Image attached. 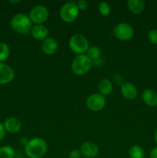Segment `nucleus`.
<instances>
[{
	"label": "nucleus",
	"instance_id": "f257e3e1",
	"mask_svg": "<svg viewBox=\"0 0 157 158\" xmlns=\"http://www.w3.org/2000/svg\"><path fill=\"white\" fill-rule=\"evenodd\" d=\"M47 149V143L40 137L31 139L24 147L25 154L29 158H42L46 154Z\"/></svg>",
	"mask_w": 157,
	"mask_h": 158
},
{
	"label": "nucleus",
	"instance_id": "f03ea898",
	"mask_svg": "<svg viewBox=\"0 0 157 158\" xmlns=\"http://www.w3.org/2000/svg\"><path fill=\"white\" fill-rule=\"evenodd\" d=\"M11 27L15 32L26 35L30 32L32 29V21L29 15L24 13H17L11 20Z\"/></svg>",
	"mask_w": 157,
	"mask_h": 158
},
{
	"label": "nucleus",
	"instance_id": "7ed1b4c3",
	"mask_svg": "<svg viewBox=\"0 0 157 158\" xmlns=\"http://www.w3.org/2000/svg\"><path fill=\"white\" fill-rule=\"evenodd\" d=\"M92 61L85 54L78 55L73 59L71 64L72 72L78 76L87 73L92 66Z\"/></svg>",
	"mask_w": 157,
	"mask_h": 158
},
{
	"label": "nucleus",
	"instance_id": "20e7f679",
	"mask_svg": "<svg viewBox=\"0 0 157 158\" xmlns=\"http://www.w3.org/2000/svg\"><path fill=\"white\" fill-rule=\"evenodd\" d=\"M69 46L71 50L78 55L84 54L87 52L89 47V41L83 34L76 33L70 37L69 41Z\"/></svg>",
	"mask_w": 157,
	"mask_h": 158
},
{
	"label": "nucleus",
	"instance_id": "39448f33",
	"mask_svg": "<svg viewBox=\"0 0 157 158\" xmlns=\"http://www.w3.org/2000/svg\"><path fill=\"white\" fill-rule=\"evenodd\" d=\"M79 13V9L77 6L76 2H67L60 9V18L66 23H72L75 21Z\"/></svg>",
	"mask_w": 157,
	"mask_h": 158
},
{
	"label": "nucleus",
	"instance_id": "423d86ee",
	"mask_svg": "<svg viewBox=\"0 0 157 158\" xmlns=\"http://www.w3.org/2000/svg\"><path fill=\"white\" fill-rule=\"evenodd\" d=\"M29 16L32 23L41 25L47 21L49 18V9L43 5H37L31 9Z\"/></svg>",
	"mask_w": 157,
	"mask_h": 158
},
{
	"label": "nucleus",
	"instance_id": "0eeeda50",
	"mask_svg": "<svg viewBox=\"0 0 157 158\" xmlns=\"http://www.w3.org/2000/svg\"><path fill=\"white\" fill-rule=\"evenodd\" d=\"M113 33L117 39L122 41H128L134 35V29L127 23H119L113 29Z\"/></svg>",
	"mask_w": 157,
	"mask_h": 158
},
{
	"label": "nucleus",
	"instance_id": "6e6552de",
	"mask_svg": "<svg viewBox=\"0 0 157 158\" xmlns=\"http://www.w3.org/2000/svg\"><path fill=\"white\" fill-rule=\"evenodd\" d=\"M106 103V97L99 93L91 94L86 100L87 107L92 111H99L105 107Z\"/></svg>",
	"mask_w": 157,
	"mask_h": 158
},
{
	"label": "nucleus",
	"instance_id": "1a4fd4ad",
	"mask_svg": "<svg viewBox=\"0 0 157 158\" xmlns=\"http://www.w3.org/2000/svg\"><path fill=\"white\" fill-rule=\"evenodd\" d=\"M15 78L14 69L6 63H0V85L11 83Z\"/></svg>",
	"mask_w": 157,
	"mask_h": 158
},
{
	"label": "nucleus",
	"instance_id": "9d476101",
	"mask_svg": "<svg viewBox=\"0 0 157 158\" xmlns=\"http://www.w3.org/2000/svg\"><path fill=\"white\" fill-rule=\"evenodd\" d=\"M82 154L87 158H95L98 156L99 150L97 144L93 142L86 141L82 144L80 149Z\"/></svg>",
	"mask_w": 157,
	"mask_h": 158
},
{
	"label": "nucleus",
	"instance_id": "9b49d317",
	"mask_svg": "<svg viewBox=\"0 0 157 158\" xmlns=\"http://www.w3.org/2000/svg\"><path fill=\"white\" fill-rule=\"evenodd\" d=\"M30 33L35 40H45L49 35V29L42 24H35L32 26Z\"/></svg>",
	"mask_w": 157,
	"mask_h": 158
},
{
	"label": "nucleus",
	"instance_id": "f8f14e48",
	"mask_svg": "<svg viewBox=\"0 0 157 158\" xmlns=\"http://www.w3.org/2000/svg\"><path fill=\"white\" fill-rule=\"evenodd\" d=\"M120 89H121L122 95L126 100H134L136 97L137 94H138V91H137V89L135 85L131 83H129V82H126V83H123Z\"/></svg>",
	"mask_w": 157,
	"mask_h": 158
},
{
	"label": "nucleus",
	"instance_id": "ddd939ff",
	"mask_svg": "<svg viewBox=\"0 0 157 158\" xmlns=\"http://www.w3.org/2000/svg\"><path fill=\"white\" fill-rule=\"evenodd\" d=\"M4 127L6 131L11 133V134H15L18 132L22 128V123L16 117H8L3 123Z\"/></svg>",
	"mask_w": 157,
	"mask_h": 158
},
{
	"label": "nucleus",
	"instance_id": "4468645a",
	"mask_svg": "<svg viewBox=\"0 0 157 158\" xmlns=\"http://www.w3.org/2000/svg\"><path fill=\"white\" fill-rule=\"evenodd\" d=\"M58 47V43L53 38L48 37L45 40H43L42 43V50L43 52L47 55H52L57 51Z\"/></svg>",
	"mask_w": 157,
	"mask_h": 158
},
{
	"label": "nucleus",
	"instance_id": "2eb2a0df",
	"mask_svg": "<svg viewBox=\"0 0 157 158\" xmlns=\"http://www.w3.org/2000/svg\"><path fill=\"white\" fill-rule=\"evenodd\" d=\"M143 102L149 106H157V93L152 89H145L142 94Z\"/></svg>",
	"mask_w": 157,
	"mask_h": 158
},
{
	"label": "nucleus",
	"instance_id": "dca6fc26",
	"mask_svg": "<svg viewBox=\"0 0 157 158\" xmlns=\"http://www.w3.org/2000/svg\"><path fill=\"white\" fill-rule=\"evenodd\" d=\"M128 9L135 15L141 14L146 7V2L143 0H129L127 2Z\"/></svg>",
	"mask_w": 157,
	"mask_h": 158
},
{
	"label": "nucleus",
	"instance_id": "f3484780",
	"mask_svg": "<svg viewBox=\"0 0 157 158\" xmlns=\"http://www.w3.org/2000/svg\"><path fill=\"white\" fill-rule=\"evenodd\" d=\"M98 89L99 91V94H101L102 95H109L112 91V82L106 78L102 79L98 83Z\"/></svg>",
	"mask_w": 157,
	"mask_h": 158
},
{
	"label": "nucleus",
	"instance_id": "a211bd4d",
	"mask_svg": "<svg viewBox=\"0 0 157 158\" xmlns=\"http://www.w3.org/2000/svg\"><path fill=\"white\" fill-rule=\"evenodd\" d=\"M144 150L139 145H132L129 148V156L130 158H144Z\"/></svg>",
	"mask_w": 157,
	"mask_h": 158
},
{
	"label": "nucleus",
	"instance_id": "6ab92c4d",
	"mask_svg": "<svg viewBox=\"0 0 157 158\" xmlns=\"http://www.w3.org/2000/svg\"><path fill=\"white\" fill-rule=\"evenodd\" d=\"M86 56L92 60V62L101 58V50L98 46H89L86 52Z\"/></svg>",
	"mask_w": 157,
	"mask_h": 158
},
{
	"label": "nucleus",
	"instance_id": "aec40b11",
	"mask_svg": "<svg viewBox=\"0 0 157 158\" xmlns=\"http://www.w3.org/2000/svg\"><path fill=\"white\" fill-rule=\"evenodd\" d=\"M15 153L13 148L9 145L0 148V158H14Z\"/></svg>",
	"mask_w": 157,
	"mask_h": 158
},
{
	"label": "nucleus",
	"instance_id": "412c9836",
	"mask_svg": "<svg viewBox=\"0 0 157 158\" xmlns=\"http://www.w3.org/2000/svg\"><path fill=\"white\" fill-rule=\"evenodd\" d=\"M10 54V48L6 43H0V63L6 61Z\"/></svg>",
	"mask_w": 157,
	"mask_h": 158
},
{
	"label": "nucleus",
	"instance_id": "4be33fe9",
	"mask_svg": "<svg viewBox=\"0 0 157 158\" xmlns=\"http://www.w3.org/2000/svg\"><path fill=\"white\" fill-rule=\"evenodd\" d=\"M99 12L102 15H104V16H107L110 14V6L109 5V3L103 1L100 2L99 4Z\"/></svg>",
	"mask_w": 157,
	"mask_h": 158
},
{
	"label": "nucleus",
	"instance_id": "5701e85b",
	"mask_svg": "<svg viewBox=\"0 0 157 158\" xmlns=\"http://www.w3.org/2000/svg\"><path fill=\"white\" fill-rule=\"evenodd\" d=\"M148 39L152 44L157 45V29H152L148 32Z\"/></svg>",
	"mask_w": 157,
	"mask_h": 158
},
{
	"label": "nucleus",
	"instance_id": "b1692460",
	"mask_svg": "<svg viewBox=\"0 0 157 158\" xmlns=\"http://www.w3.org/2000/svg\"><path fill=\"white\" fill-rule=\"evenodd\" d=\"M112 82L115 85H117V86H121L124 83V79H123V77L121 75H119L118 73H115L112 76Z\"/></svg>",
	"mask_w": 157,
	"mask_h": 158
},
{
	"label": "nucleus",
	"instance_id": "393cba45",
	"mask_svg": "<svg viewBox=\"0 0 157 158\" xmlns=\"http://www.w3.org/2000/svg\"><path fill=\"white\" fill-rule=\"evenodd\" d=\"M76 5L79 10H85L89 6V2L86 0H78L76 2Z\"/></svg>",
	"mask_w": 157,
	"mask_h": 158
},
{
	"label": "nucleus",
	"instance_id": "a878e982",
	"mask_svg": "<svg viewBox=\"0 0 157 158\" xmlns=\"http://www.w3.org/2000/svg\"><path fill=\"white\" fill-rule=\"evenodd\" d=\"M81 155L82 153L80 150L74 149L71 151V152L69 153V158H80Z\"/></svg>",
	"mask_w": 157,
	"mask_h": 158
},
{
	"label": "nucleus",
	"instance_id": "bb28decb",
	"mask_svg": "<svg viewBox=\"0 0 157 158\" xmlns=\"http://www.w3.org/2000/svg\"><path fill=\"white\" fill-rule=\"evenodd\" d=\"M5 135H6V129H5L3 123L0 122V141L3 140Z\"/></svg>",
	"mask_w": 157,
	"mask_h": 158
},
{
	"label": "nucleus",
	"instance_id": "cd10ccee",
	"mask_svg": "<svg viewBox=\"0 0 157 158\" xmlns=\"http://www.w3.org/2000/svg\"><path fill=\"white\" fill-rule=\"evenodd\" d=\"M149 158H157V147H155L151 150Z\"/></svg>",
	"mask_w": 157,
	"mask_h": 158
},
{
	"label": "nucleus",
	"instance_id": "c85d7f7f",
	"mask_svg": "<svg viewBox=\"0 0 157 158\" xmlns=\"http://www.w3.org/2000/svg\"><path fill=\"white\" fill-rule=\"evenodd\" d=\"M28 141H29V140H27L26 137H23V138H21V140H20V143H21L22 145H24L25 147L26 144H27Z\"/></svg>",
	"mask_w": 157,
	"mask_h": 158
},
{
	"label": "nucleus",
	"instance_id": "c756f323",
	"mask_svg": "<svg viewBox=\"0 0 157 158\" xmlns=\"http://www.w3.org/2000/svg\"><path fill=\"white\" fill-rule=\"evenodd\" d=\"M154 140H155V142L157 144V129L155 131V133H154Z\"/></svg>",
	"mask_w": 157,
	"mask_h": 158
},
{
	"label": "nucleus",
	"instance_id": "7c9ffc66",
	"mask_svg": "<svg viewBox=\"0 0 157 158\" xmlns=\"http://www.w3.org/2000/svg\"><path fill=\"white\" fill-rule=\"evenodd\" d=\"M9 2L12 3V4H17V3L21 2V1H20V0H17V1H12V0H11V1H9Z\"/></svg>",
	"mask_w": 157,
	"mask_h": 158
}]
</instances>
